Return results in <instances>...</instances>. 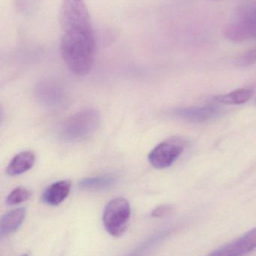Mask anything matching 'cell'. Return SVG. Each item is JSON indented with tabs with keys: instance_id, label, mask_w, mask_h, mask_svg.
I'll return each instance as SVG.
<instances>
[{
	"instance_id": "1",
	"label": "cell",
	"mask_w": 256,
	"mask_h": 256,
	"mask_svg": "<svg viewBox=\"0 0 256 256\" xmlns=\"http://www.w3.org/2000/svg\"><path fill=\"white\" fill-rule=\"evenodd\" d=\"M61 55L65 64L77 76L91 72L96 55V40L90 22L62 27Z\"/></svg>"
},
{
	"instance_id": "2",
	"label": "cell",
	"mask_w": 256,
	"mask_h": 256,
	"mask_svg": "<svg viewBox=\"0 0 256 256\" xmlns=\"http://www.w3.org/2000/svg\"><path fill=\"white\" fill-rule=\"evenodd\" d=\"M100 122L99 111L87 108L67 118L62 124L59 135L65 141H79L93 134L100 126Z\"/></svg>"
},
{
	"instance_id": "3",
	"label": "cell",
	"mask_w": 256,
	"mask_h": 256,
	"mask_svg": "<svg viewBox=\"0 0 256 256\" xmlns=\"http://www.w3.org/2000/svg\"><path fill=\"white\" fill-rule=\"evenodd\" d=\"M131 206L123 197L113 198L105 206L102 216L104 226L113 237H121L127 230Z\"/></svg>"
},
{
	"instance_id": "4",
	"label": "cell",
	"mask_w": 256,
	"mask_h": 256,
	"mask_svg": "<svg viewBox=\"0 0 256 256\" xmlns=\"http://www.w3.org/2000/svg\"><path fill=\"white\" fill-rule=\"evenodd\" d=\"M225 36L234 42L256 39V6L242 9L226 27Z\"/></svg>"
},
{
	"instance_id": "5",
	"label": "cell",
	"mask_w": 256,
	"mask_h": 256,
	"mask_svg": "<svg viewBox=\"0 0 256 256\" xmlns=\"http://www.w3.org/2000/svg\"><path fill=\"white\" fill-rule=\"evenodd\" d=\"M186 142L180 137H171L156 146L148 155L150 164L156 168H165L172 165L181 155Z\"/></svg>"
},
{
	"instance_id": "6",
	"label": "cell",
	"mask_w": 256,
	"mask_h": 256,
	"mask_svg": "<svg viewBox=\"0 0 256 256\" xmlns=\"http://www.w3.org/2000/svg\"><path fill=\"white\" fill-rule=\"evenodd\" d=\"M256 248V228L207 256H244Z\"/></svg>"
},
{
	"instance_id": "7",
	"label": "cell",
	"mask_w": 256,
	"mask_h": 256,
	"mask_svg": "<svg viewBox=\"0 0 256 256\" xmlns=\"http://www.w3.org/2000/svg\"><path fill=\"white\" fill-rule=\"evenodd\" d=\"M220 109L216 105L208 104L199 108H188L177 110L176 115L191 122H204L219 115Z\"/></svg>"
},
{
	"instance_id": "8",
	"label": "cell",
	"mask_w": 256,
	"mask_h": 256,
	"mask_svg": "<svg viewBox=\"0 0 256 256\" xmlns=\"http://www.w3.org/2000/svg\"><path fill=\"white\" fill-rule=\"evenodd\" d=\"M71 188L72 183L69 180H62L54 182L44 191L42 200L48 206H59L69 196Z\"/></svg>"
},
{
	"instance_id": "9",
	"label": "cell",
	"mask_w": 256,
	"mask_h": 256,
	"mask_svg": "<svg viewBox=\"0 0 256 256\" xmlns=\"http://www.w3.org/2000/svg\"><path fill=\"white\" fill-rule=\"evenodd\" d=\"M24 208L14 209L2 216L0 220V237L5 238L20 228L26 218Z\"/></svg>"
},
{
	"instance_id": "10",
	"label": "cell",
	"mask_w": 256,
	"mask_h": 256,
	"mask_svg": "<svg viewBox=\"0 0 256 256\" xmlns=\"http://www.w3.org/2000/svg\"><path fill=\"white\" fill-rule=\"evenodd\" d=\"M36 162V155L31 150L20 152L15 155L7 167V173L9 176H16L24 174L33 168Z\"/></svg>"
},
{
	"instance_id": "11",
	"label": "cell",
	"mask_w": 256,
	"mask_h": 256,
	"mask_svg": "<svg viewBox=\"0 0 256 256\" xmlns=\"http://www.w3.org/2000/svg\"><path fill=\"white\" fill-rule=\"evenodd\" d=\"M117 180V176L114 174H102L82 179L79 182V186L82 189L88 190H102L112 186Z\"/></svg>"
},
{
	"instance_id": "12",
	"label": "cell",
	"mask_w": 256,
	"mask_h": 256,
	"mask_svg": "<svg viewBox=\"0 0 256 256\" xmlns=\"http://www.w3.org/2000/svg\"><path fill=\"white\" fill-rule=\"evenodd\" d=\"M253 96V92L246 88H240L228 94L218 96L214 100L218 104L227 105H240L247 102Z\"/></svg>"
},
{
	"instance_id": "13",
	"label": "cell",
	"mask_w": 256,
	"mask_h": 256,
	"mask_svg": "<svg viewBox=\"0 0 256 256\" xmlns=\"http://www.w3.org/2000/svg\"><path fill=\"white\" fill-rule=\"evenodd\" d=\"M31 195L30 190L24 186H18L9 194L6 198V203L9 206H16L30 200Z\"/></svg>"
},
{
	"instance_id": "14",
	"label": "cell",
	"mask_w": 256,
	"mask_h": 256,
	"mask_svg": "<svg viewBox=\"0 0 256 256\" xmlns=\"http://www.w3.org/2000/svg\"><path fill=\"white\" fill-rule=\"evenodd\" d=\"M174 210L175 209H174V206H171V204H162V206H158L157 208L153 209L151 216L156 218H165V216L172 214Z\"/></svg>"
},
{
	"instance_id": "15",
	"label": "cell",
	"mask_w": 256,
	"mask_h": 256,
	"mask_svg": "<svg viewBox=\"0 0 256 256\" xmlns=\"http://www.w3.org/2000/svg\"><path fill=\"white\" fill-rule=\"evenodd\" d=\"M21 256H28V254H24V255H22Z\"/></svg>"
}]
</instances>
